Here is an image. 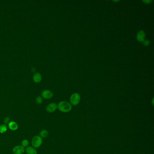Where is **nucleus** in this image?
Here are the masks:
<instances>
[{
	"mask_svg": "<svg viewBox=\"0 0 154 154\" xmlns=\"http://www.w3.org/2000/svg\"><path fill=\"white\" fill-rule=\"evenodd\" d=\"M142 2L145 3V4H151L152 2V0H145V1H142Z\"/></svg>",
	"mask_w": 154,
	"mask_h": 154,
	"instance_id": "f3484780",
	"label": "nucleus"
},
{
	"mask_svg": "<svg viewBox=\"0 0 154 154\" xmlns=\"http://www.w3.org/2000/svg\"><path fill=\"white\" fill-rule=\"evenodd\" d=\"M81 101V96L78 93H74L71 95L70 99V101L71 104L73 105H76L79 104Z\"/></svg>",
	"mask_w": 154,
	"mask_h": 154,
	"instance_id": "7ed1b4c3",
	"label": "nucleus"
},
{
	"mask_svg": "<svg viewBox=\"0 0 154 154\" xmlns=\"http://www.w3.org/2000/svg\"><path fill=\"white\" fill-rule=\"evenodd\" d=\"M35 101H36V103L38 104H41L43 102V98L41 96H38L37 97Z\"/></svg>",
	"mask_w": 154,
	"mask_h": 154,
	"instance_id": "ddd939ff",
	"label": "nucleus"
},
{
	"mask_svg": "<svg viewBox=\"0 0 154 154\" xmlns=\"http://www.w3.org/2000/svg\"><path fill=\"white\" fill-rule=\"evenodd\" d=\"M57 109L62 113H68L71 111L72 106L71 104L66 101H61L57 105Z\"/></svg>",
	"mask_w": 154,
	"mask_h": 154,
	"instance_id": "f257e3e1",
	"label": "nucleus"
},
{
	"mask_svg": "<svg viewBox=\"0 0 154 154\" xmlns=\"http://www.w3.org/2000/svg\"><path fill=\"white\" fill-rule=\"evenodd\" d=\"M21 144H22L21 145L23 146V147H24V148L25 147H27L29 146V142L27 140L24 139L22 141Z\"/></svg>",
	"mask_w": 154,
	"mask_h": 154,
	"instance_id": "4468645a",
	"label": "nucleus"
},
{
	"mask_svg": "<svg viewBox=\"0 0 154 154\" xmlns=\"http://www.w3.org/2000/svg\"><path fill=\"white\" fill-rule=\"evenodd\" d=\"M7 125L2 124L0 125V133H4L7 131Z\"/></svg>",
	"mask_w": 154,
	"mask_h": 154,
	"instance_id": "f8f14e48",
	"label": "nucleus"
},
{
	"mask_svg": "<svg viewBox=\"0 0 154 154\" xmlns=\"http://www.w3.org/2000/svg\"><path fill=\"white\" fill-rule=\"evenodd\" d=\"M152 104L153 105H154V98L152 99Z\"/></svg>",
	"mask_w": 154,
	"mask_h": 154,
	"instance_id": "a211bd4d",
	"label": "nucleus"
},
{
	"mask_svg": "<svg viewBox=\"0 0 154 154\" xmlns=\"http://www.w3.org/2000/svg\"><path fill=\"white\" fill-rule=\"evenodd\" d=\"M53 93L50 90H43V92H42L41 97L43 99H49L52 98L53 97Z\"/></svg>",
	"mask_w": 154,
	"mask_h": 154,
	"instance_id": "423d86ee",
	"label": "nucleus"
},
{
	"mask_svg": "<svg viewBox=\"0 0 154 154\" xmlns=\"http://www.w3.org/2000/svg\"><path fill=\"white\" fill-rule=\"evenodd\" d=\"M25 151L27 154H37L36 150L32 146H28L26 147Z\"/></svg>",
	"mask_w": 154,
	"mask_h": 154,
	"instance_id": "9d476101",
	"label": "nucleus"
},
{
	"mask_svg": "<svg viewBox=\"0 0 154 154\" xmlns=\"http://www.w3.org/2000/svg\"><path fill=\"white\" fill-rule=\"evenodd\" d=\"M43 143V139L39 136H36L33 137L31 144L32 146L35 148H38L40 147Z\"/></svg>",
	"mask_w": 154,
	"mask_h": 154,
	"instance_id": "f03ea898",
	"label": "nucleus"
},
{
	"mask_svg": "<svg viewBox=\"0 0 154 154\" xmlns=\"http://www.w3.org/2000/svg\"><path fill=\"white\" fill-rule=\"evenodd\" d=\"M42 77V75L40 73L38 72H36L35 73L33 76V80L35 83H39L41 81Z\"/></svg>",
	"mask_w": 154,
	"mask_h": 154,
	"instance_id": "6e6552de",
	"label": "nucleus"
},
{
	"mask_svg": "<svg viewBox=\"0 0 154 154\" xmlns=\"http://www.w3.org/2000/svg\"><path fill=\"white\" fill-rule=\"evenodd\" d=\"M25 151V148L22 145H16L13 148V153L14 154H23Z\"/></svg>",
	"mask_w": 154,
	"mask_h": 154,
	"instance_id": "20e7f679",
	"label": "nucleus"
},
{
	"mask_svg": "<svg viewBox=\"0 0 154 154\" xmlns=\"http://www.w3.org/2000/svg\"><path fill=\"white\" fill-rule=\"evenodd\" d=\"M145 32L143 30H140L137 34V40L140 42H143L145 40Z\"/></svg>",
	"mask_w": 154,
	"mask_h": 154,
	"instance_id": "0eeeda50",
	"label": "nucleus"
},
{
	"mask_svg": "<svg viewBox=\"0 0 154 154\" xmlns=\"http://www.w3.org/2000/svg\"><path fill=\"white\" fill-rule=\"evenodd\" d=\"M142 43H143V44H144V46H149L150 45V41L148 40H145Z\"/></svg>",
	"mask_w": 154,
	"mask_h": 154,
	"instance_id": "dca6fc26",
	"label": "nucleus"
},
{
	"mask_svg": "<svg viewBox=\"0 0 154 154\" xmlns=\"http://www.w3.org/2000/svg\"><path fill=\"white\" fill-rule=\"evenodd\" d=\"M8 125L9 129L12 131H16L18 128V125L15 122L11 121Z\"/></svg>",
	"mask_w": 154,
	"mask_h": 154,
	"instance_id": "1a4fd4ad",
	"label": "nucleus"
},
{
	"mask_svg": "<svg viewBox=\"0 0 154 154\" xmlns=\"http://www.w3.org/2000/svg\"><path fill=\"white\" fill-rule=\"evenodd\" d=\"M4 122L5 124L8 125V124L11 122L10 121V118H9V117H6V118H5V119L4 120Z\"/></svg>",
	"mask_w": 154,
	"mask_h": 154,
	"instance_id": "2eb2a0df",
	"label": "nucleus"
},
{
	"mask_svg": "<svg viewBox=\"0 0 154 154\" xmlns=\"http://www.w3.org/2000/svg\"><path fill=\"white\" fill-rule=\"evenodd\" d=\"M49 136V132L46 130H42L39 133V136H40L41 138H46L48 137Z\"/></svg>",
	"mask_w": 154,
	"mask_h": 154,
	"instance_id": "9b49d317",
	"label": "nucleus"
},
{
	"mask_svg": "<svg viewBox=\"0 0 154 154\" xmlns=\"http://www.w3.org/2000/svg\"><path fill=\"white\" fill-rule=\"evenodd\" d=\"M57 109V105L55 103H51L46 107V111L48 113H53Z\"/></svg>",
	"mask_w": 154,
	"mask_h": 154,
	"instance_id": "39448f33",
	"label": "nucleus"
}]
</instances>
